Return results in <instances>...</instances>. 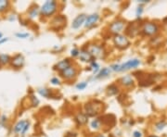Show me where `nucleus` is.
Wrapping results in <instances>:
<instances>
[{
  "label": "nucleus",
  "mask_w": 167,
  "mask_h": 137,
  "mask_svg": "<svg viewBox=\"0 0 167 137\" xmlns=\"http://www.w3.org/2000/svg\"><path fill=\"white\" fill-rule=\"evenodd\" d=\"M58 10V3L54 0H48L40 7V15L45 18L54 16Z\"/></svg>",
  "instance_id": "nucleus-1"
},
{
  "label": "nucleus",
  "mask_w": 167,
  "mask_h": 137,
  "mask_svg": "<svg viewBox=\"0 0 167 137\" xmlns=\"http://www.w3.org/2000/svg\"><path fill=\"white\" fill-rule=\"evenodd\" d=\"M158 31H159V27L154 22L148 21V22H144L142 25V33L145 35H149V36L154 35L158 33Z\"/></svg>",
  "instance_id": "nucleus-10"
},
{
  "label": "nucleus",
  "mask_w": 167,
  "mask_h": 137,
  "mask_svg": "<svg viewBox=\"0 0 167 137\" xmlns=\"http://www.w3.org/2000/svg\"><path fill=\"white\" fill-rule=\"evenodd\" d=\"M78 57H79L80 60H81L82 62H85V63H91L93 60H95L86 48H82V49H80V52H79V56H78Z\"/></svg>",
  "instance_id": "nucleus-13"
},
{
  "label": "nucleus",
  "mask_w": 167,
  "mask_h": 137,
  "mask_svg": "<svg viewBox=\"0 0 167 137\" xmlns=\"http://www.w3.org/2000/svg\"><path fill=\"white\" fill-rule=\"evenodd\" d=\"M11 57L7 54H0V66H5L10 63Z\"/></svg>",
  "instance_id": "nucleus-21"
},
{
  "label": "nucleus",
  "mask_w": 167,
  "mask_h": 137,
  "mask_svg": "<svg viewBox=\"0 0 167 137\" xmlns=\"http://www.w3.org/2000/svg\"><path fill=\"white\" fill-rule=\"evenodd\" d=\"M111 69L108 67L102 68L100 69V71L98 72V74L96 75V79H103V78H107L111 75Z\"/></svg>",
  "instance_id": "nucleus-19"
},
{
  "label": "nucleus",
  "mask_w": 167,
  "mask_h": 137,
  "mask_svg": "<svg viewBox=\"0 0 167 137\" xmlns=\"http://www.w3.org/2000/svg\"><path fill=\"white\" fill-rule=\"evenodd\" d=\"M79 52H80V50H79L77 47H73V48L71 50V56H72V58H76V57L79 56Z\"/></svg>",
  "instance_id": "nucleus-29"
},
{
  "label": "nucleus",
  "mask_w": 167,
  "mask_h": 137,
  "mask_svg": "<svg viewBox=\"0 0 167 137\" xmlns=\"http://www.w3.org/2000/svg\"><path fill=\"white\" fill-rule=\"evenodd\" d=\"M103 109V103L99 100H93L85 105V113L87 117H95Z\"/></svg>",
  "instance_id": "nucleus-2"
},
{
  "label": "nucleus",
  "mask_w": 167,
  "mask_h": 137,
  "mask_svg": "<svg viewBox=\"0 0 167 137\" xmlns=\"http://www.w3.org/2000/svg\"><path fill=\"white\" fill-rule=\"evenodd\" d=\"M119 82L124 86V87H130L134 84V79L131 75H124L123 76L120 80H119Z\"/></svg>",
  "instance_id": "nucleus-16"
},
{
  "label": "nucleus",
  "mask_w": 167,
  "mask_h": 137,
  "mask_svg": "<svg viewBox=\"0 0 167 137\" xmlns=\"http://www.w3.org/2000/svg\"><path fill=\"white\" fill-rule=\"evenodd\" d=\"M149 137H158V136H156V135H151V136Z\"/></svg>",
  "instance_id": "nucleus-37"
},
{
  "label": "nucleus",
  "mask_w": 167,
  "mask_h": 137,
  "mask_svg": "<svg viewBox=\"0 0 167 137\" xmlns=\"http://www.w3.org/2000/svg\"><path fill=\"white\" fill-rule=\"evenodd\" d=\"M50 82L53 84V85H59L61 83V81L58 77H53L51 80H50Z\"/></svg>",
  "instance_id": "nucleus-31"
},
{
  "label": "nucleus",
  "mask_w": 167,
  "mask_h": 137,
  "mask_svg": "<svg viewBox=\"0 0 167 137\" xmlns=\"http://www.w3.org/2000/svg\"><path fill=\"white\" fill-rule=\"evenodd\" d=\"M90 127H91L93 130H99V129H100V127H101V121H100V118H95V119L91 122Z\"/></svg>",
  "instance_id": "nucleus-24"
},
{
  "label": "nucleus",
  "mask_w": 167,
  "mask_h": 137,
  "mask_svg": "<svg viewBox=\"0 0 167 137\" xmlns=\"http://www.w3.org/2000/svg\"><path fill=\"white\" fill-rule=\"evenodd\" d=\"M15 36L17 38H20V39H26L30 36V34L28 33H21V32H19V33H15Z\"/></svg>",
  "instance_id": "nucleus-26"
},
{
  "label": "nucleus",
  "mask_w": 167,
  "mask_h": 137,
  "mask_svg": "<svg viewBox=\"0 0 167 137\" xmlns=\"http://www.w3.org/2000/svg\"><path fill=\"white\" fill-rule=\"evenodd\" d=\"M90 69L95 73V74H98V72L100 71V65H99V63L96 61V60H93L91 63H90Z\"/></svg>",
  "instance_id": "nucleus-25"
},
{
  "label": "nucleus",
  "mask_w": 167,
  "mask_h": 137,
  "mask_svg": "<svg viewBox=\"0 0 167 137\" xmlns=\"http://www.w3.org/2000/svg\"><path fill=\"white\" fill-rule=\"evenodd\" d=\"M124 26H125V21H123V20H116L109 25V32L114 35L121 34L124 29Z\"/></svg>",
  "instance_id": "nucleus-9"
},
{
  "label": "nucleus",
  "mask_w": 167,
  "mask_h": 137,
  "mask_svg": "<svg viewBox=\"0 0 167 137\" xmlns=\"http://www.w3.org/2000/svg\"><path fill=\"white\" fill-rule=\"evenodd\" d=\"M87 85H88V83L86 82H81L77 83L75 85V87H76L77 90H85L87 87Z\"/></svg>",
  "instance_id": "nucleus-27"
},
{
  "label": "nucleus",
  "mask_w": 167,
  "mask_h": 137,
  "mask_svg": "<svg viewBox=\"0 0 167 137\" xmlns=\"http://www.w3.org/2000/svg\"><path fill=\"white\" fill-rule=\"evenodd\" d=\"M9 64L11 65L12 68H17V69L21 68L25 64V58L21 53H18L15 56L11 57V60Z\"/></svg>",
  "instance_id": "nucleus-11"
},
{
  "label": "nucleus",
  "mask_w": 167,
  "mask_h": 137,
  "mask_svg": "<svg viewBox=\"0 0 167 137\" xmlns=\"http://www.w3.org/2000/svg\"><path fill=\"white\" fill-rule=\"evenodd\" d=\"M113 44L119 49H125L130 46V41L124 34H115L113 35Z\"/></svg>",
  "instance_id": "nucleus-6"
},
{
  "label": "nucleus",
  "mask_w": 167,
  "mask_h": 137,
  "mask_svg": "<svg viewBox=\"0 0 167 137\" xmlns=\"http://www.w3.org/2000/svg\"><path fill=\"white\" fill-rule=\"evenodd\" d=\"M133 137H142V134H141V132H139V131H136V132H134V134H133Z\"/></svg>",
  "instance_id": "nucleus-33"
},
{
  "label": "nucleus",
  "mask_w": 167,
  "mask_h": 137,
  "mask_svg": "<svg viewBox=\"0 0 167 137\" xmlns=\"http://www.w3.org/2000/svg\"><path fill=\"white\" fill-rule=\"evenodd\" d=\"M86 19V14H84V13L77 15V16L74 18V20H72V29H74V30L79 29L81 26H83V25H84Z\"/></svg>",
  "instance_id": "nucleus-14"
},
{
  "label": "nucleus",
  "mask_w": 167,
  "mask_h": 137,
  "mask_svg": "<svg viewBox=\"0 0 167 137\" xmlns=\"http://www.w3.org/2000/svg\"><path fill=\"white\" fill-rule=\"evenodd\" d=\"M2 38H3V33L0 32V39H2Z\"/></svg>",
  "instance_id": "nucleus-36"
},
{
  "label": "nucleus",
  "mask_w": 167,
  "mask_h": 137,
  "mask_svg": "<svg viewBox=\"0 0 167 137\" xmlns=\"http://www.w3.org/2000/svg\"><path fill=\"white\" fill-rule=\"evenodd\" d=\"M27 15H28V18L30 20H35L38 15H40V7L38 6H36V5H34L28 10Z\"/></svg>",
  "instance_id": "nucleus-17"
},
{
  "label": "nucleus",
  "mask_w": 167,
  "mask_h": 137,
  "mask_svg": "<svg viewBox=\"0 0 167 137\" xmlns=\"http://www.w3.org/2000/svg\"><path fill=\"white\" fill-rule=\"evenodd\" d=\"M86 49L91 54L94 60H104L106 58L107 52L105 47L100 44H90L87 46Z\"/></svg>",
  "instance_id": "nucleus-4"
},
{
  "label": "nucleus",
  "mask_w": 167,
  "mask_h": 137,
  "mask_svg": "<svg viewBox=\"0 0 167 137\" xmlns=\"http://www.w3.org/2000/svg\"><path fill=\"white\" fill-rule=\"evenodd\" d=\"M119 93V87L117 84L112 83L107 87V94L109 95H116Z\"/></svg>",
  "instance_id": "nucleus-20"
},
{
  "label": "nucleus",
  "mask_w": 167,
  "mask_h": 137,
  "mask_svg": "<svg viewBox=\"0 0 167 137\" xmlns=\"http://www.w3.org/2000/svg\"><path fill=\"white\" fill-rule=\"evenodd\" d=\"M8 40V38H2V39H0V45H2V44H4V43H6L7 41Z\"/></svg>",
  "instance_id": "nucleus-34"
},
{
  "label": "nucleus",
  "mask_w": 167,
  "mask_h": 137,
  "mask_svg": "<svg viewBox=\"0 0 167 137\" xmlns=\"http://www.w3.org/2000/svg\"><path fill=\"white\" fill-rule=\"evenodd\" d=\"M66 18L63 15H58L55 16L51 21H50V28L55 31H60L66 26Z\"/></svg>",
  "instance_id": "nucleus-7"
},
{
  "label": "nucleus",
  "mask_w": 167,
  "mask_h": 137,
  "mask_svg": "<svg viewBox=\"0 0 167 137\" xmlns=\"http://www.w3.org/2000/svg\"><path fill=\"white\" fill-rule=\"evenodd\" d=\"M95 137H106L104 135H97Z\"/></svg>",
  "instance_id": "nucleus-35"
},
{
  "label": "nucleus",
  "mask_w": 167,
  "mask_h": 137,
  "mask_svg": "<svg viewBox=\"0 0 167 137\" xmlns=\"http://www.w3.org/2000/svg\"><path fill=\"white\" fill-rule=\"evenodd\" d=\"M31 104L33 107H37L39 104V99L35 95H32L31 96Z\"/></svg>",
  "instance_id": "nucleus-28"
},
{
  "label": "nucleus",
  "mask_w": 167,
  "mask_h": 137,
  "mask_svg": "<svg viewBox=\"0 0 167 137\" xmlns=\"http://www.w3.org/2000/svg\"><path fill=\"white\" fill-rule=\"evenodd\" d=\"M71 65H72V62H71V60H70L69 59H64V60L58 61L55 66H54V68H54V70H57L58 72H61V71H63L64 69L69 68Z\"/></svg>",
  "instance_id": "nucleus-15"
},
{
  "label": "nucleus",
  "mask_w": 167,
  "mask_h": 137,
  "mask_svg": "<svg viewBox=\"0 0 167 137\" xmlns=\"http://www.w3.org/2000/svg\"><path fill=\"white\" fill-rule=\"evenodd\" d=\"M141 64L140 60L137 59H133V60H129L126 62L123 63V64H113L111 65L110 68L111 71H115V72H122V71H125L131 68H137L139 65Z\"/></svg>",
  "instance_id": "nucleus-3"
},
{
  "label": "nucleus",
  "mask_w": 167,
  "mask_h": 137,
  "mask_svg": "<svg viewBox=\"0 0 167 137\" xmlns=\"http://www.w3.org/2000/svg\"><path fill=\"white\" fill-rule=\"evenodd\" d=\"M100 19V14L98 13H93V14H90L88 16H86V19L85 20V23H84V26L86 28H91L93 27L94 25H96L99 20Z\"/></svg>",
  "instance_id": "nucleus-12"
},
{
  "label": "nucleus",
  "mask_w": 167,
  "mask_h": 137,
  "mask_svg": "<svg viewBox=\"0 0 167 137\" xmlns=\"http://www.w3.org/2000/svg\"><path fill=\"white\" fill-rule=\"evenodd\" d=\"M30 122L28 120H21L16 122L13 126V132L18 135H24L30 128Z\"/></svg>",
  "instance_id": "nucleus-5"
},
{
  "label": "nucleus",
  "mask_w": 167,
  "mask_h": 137,
  "mask_svg": "<svg viewBox=\"0 0 167 137\" xmlns=\"http://www.w3.org/2000/svg\"><path fill=\"white\" fill-rule=\"evenodd\" d=\"M10 7V2L7 0H0V13L6 12Z\"/></svg>",
  "instance_id": "nucleus-23"
},
{
  "label": "nucleus",
  "mask_w": 167,
  "mask_h": 137,
  "mask_svg": "<svg viewBox=\"0 0 167 137\" xmlns=\"http://www.w3.org/2000/svg\"><path fill=\"white\" fill-rule=\"evenodd\" d=\"M78 72H79L78 68H76L75 66L71 65L69 68H67L63 71L59 72V75L62 79H64L66 81H72L77 77Z\"/></svg>",
  "instance_id": "nucleus-8"
},
{
  "label": "nucleus",
  "mask_w": 167,
  "mask_h": 137,
  "mask_svg": "<svg viewBox=\"0 0 167 137\" xmlns=\"http://www.w3.org/2000/svg\"><path fill=\"white\" fill-rule=\"evenodd\" d=\"M166 126V123H165V122H158L157 124H156V130H158V131H161V130H163L165 127Z\"/></svg>",
  "instance_id": "nucleus-30"
},
{
  "label": "nucleus",
  "mask_w": 167,
  "mask_h": 137,
  "mask_svg": "<svg viewBox=\"0 0 167 137\" xmlns=\"http://www.w3.org/2000/svg\"><path fill=\"white\" fill-rule=\"evenodd\" d=\"M74 120H75V122H76V123H77L78 125H85V124H86L87 122H88V117L86 115V113H84V112H79V113L76 114Z\"/></svg>",
  "instance_id": "nucleus-18"
},
{
  "label": "nucleus",
  "mask_w": 167,
  "mask_h": 137,
  "mask_svg": "<svg viewBox=\"0 0 167 137\" xmlns=\"http://www.w3.org/2000/svg\"><path fill=\"white\" fill-rule=\"evenodd\" d=\"M37 93L41 96L46 97V98H50V96H51V91L48 88H38Z\"/></svg>",
  "instance_id": "nucleus-22"
},
{
  "label": "nucleus",
  "mask_w": 167,
  "mask_h": 137,
  "mask_svg": "<svg viewBox=\"0 0 167 137\" xmlns=\"http://www.w3.org/2000/svg\"><path fill=\"white\" fill-rule=\"evenodd\" d=\"M142 12H143V7H142V6H139V7H137V17H140L141 14H142Z\"/></svg>",
  "instance_id": "nucleus-32"
}]
</instances>
